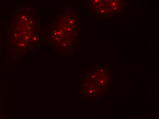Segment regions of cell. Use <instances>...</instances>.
<instances>
[{
    "label": "cell",
    "instance_id": "obj_1",
    "mask_svg": "<svg viewBox=\"0 0 159 119\" xmlns=\"http://www.w3.org/2000/svg\"><path fill=\"white\" fill-rule=\"evenodd\" d=\"M39 37V25L34 11L30 7L21 9L10 26V48L20 52L28 51L36 44Z\"/></svg>",
    "mask_w": 159,
    "mask_h": 119
},
{
    "label": "cell",
    "instance_id": "obj_2",
    "mask_svg": "<svg viewBox=\"0 0 159 119\" xmlns=\"http://www.w3.org/2000/svg\"><path fill=\"white\" fill-rule=\"evenodd\" d=\"M60 17L53 23L50 31V41L54 48L66 50L70 48L76 38L77 27L73 17Z\"/></svg>",
    "mask_w": 159,
    "mask_h": 119
}]
</instances>
